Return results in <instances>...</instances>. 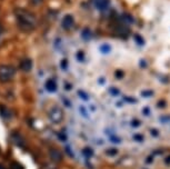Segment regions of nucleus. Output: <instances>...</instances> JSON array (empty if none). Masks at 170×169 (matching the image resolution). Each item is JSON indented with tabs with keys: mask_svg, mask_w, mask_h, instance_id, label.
<instances>
[{
	"mask_svg": "<svg viewBox=\"0 0 170 169\" xmlns=\"http://www.w3.org/2000/svg\"><path fill=\"white\" fill-rule=\"evenodd\" d=\"M15 16L17 19V24L19 29L25 32H30L34 30L38 24V20L36 16L27 9L24 8H16L15 9Z\"/></svg>",
	"mask_w": 170,
	"mask_h": 169,
	"instance_id": "nucleus-1",
	"label": "nucleus"
},
{
	"mask_svg": "<svg viewBox=\"0 0 170 169\" xmlns=\"http://www.w3.org/2000/svg\"><path fill=\"white\" fill-rule=\"evenodd\" d=\"M16 70L11 66H0V81L7 83L15 77Z\"/></svg>",
	"mask_w": 170,
	"mask_h": 169,
	"instance_id": "nucleus-2",
	"label": "nucleus"
},
{
	"mask_svg": "<svg viewBox=\"0 0 170 169\" xmlns=\"http://www.w3.org/2000/svg\"><path fill=\"white\" fill-rule=\"evenodd\" d=\"M64 117H65V114H64V110H62L60 107H54L51 108L50 111H49V119H50L54 124H59L64 120Z\"/></svg>",
	"mask_w": 170,
	"mask_h": 169,
	"instance_id": "nucleus-3",
	"label": "nucleus"
},
{
	"mask_svg": "<svg viewBox=\"0 0 170 169\" xmlns=\"http://www.w3.org/2000/svg\"><path fill=\"white\" fill-rule=\"evenodd\" d=\"M10 138H11V141H12V144H14V145L18 146V147H20V148H22V147L25 146L24 137H22V136H21L19 132H17V131L11 132Z\"/></svg>",
	"mask_w": 170,
	"mask_h": 169,
	"instance_id": "nucleus-4",
	"label": "nucleus"
},
{
	"mask_svg": "<svg viewBox=\"0 0 170 169\" xmlns=\"http://www.w3.org/2000/svg\"><path fill=\"white\" fill-rule=\"evenodd\" d=\"M74 24H75V20H74V17H72L71 15H66L64 19L61 21V26L64 29L66 30H69V29H71L74 27Z\"/></svg>",
	"mask_w": 170,
	"mask_h": 169,
	"instance_id": "nucleus-5",
	"label": "nucleus"
},
{
	"mask_svg": "<svg viewBox=\"0 0 170 169\" xmlns=\"http://www.w3.org/2000/svg\"><path fill=\"white\" fill-rule=\"evenodd\" d=\"M92 4L98 10H106L110 5V0H92Z\"/></svg>",
	"mask_w": 170,
	"mask_h": 169,
	"instance_id": "nucleus-6",
	"label": "nucleus"
},
{
	"mask_svg": "<svg viewBox=\"0 0 170 169\" xmlns=\"http://www.w3.org/2000/svg\"><path fill=\"white\" fill-rule=\"evenodd\" d=\"M20 69L28 73V71H30L32 69V60L29 58H25L21 60L20 62Z\"/></svg>",
	"mask_w": 170,
	"mask_h": 169,
	"instance_id": "nucleus-7",
	"label": "nucleus"
},
{
	"mask_svg": "<svg viewBox=\"0 0 170 169\" xmlns=\"http://www.w3.org/2000/svg\"><path fill=\"white\" fill-rule=\"evenodd\" d=\"M49 156H50L51 160H54V162H59L62 160V154L57 149H50Z\"/></svg>",
	"mask_w": 170,
	"mask_h": 169,
	"instance_id": "nucleus-8",
	"label": "nucleus"
},
{
	"mask_svg": "<svg viewBox=\"0 0 170 169\" xmlns=\"http://www.w3.org/2000/svg\"><path fill=\"white\" fill-rule=\"evenodd\" d=\"M0 115H1V117L4 118V119H10L11 116H12V112L6 106L0 105Z\"/></svg>",
	"mask_w": 170,
	"mask_h": 169,
	"instance_id": "nucleus-9",
	"label": "nucleus"
},
{
	"mask_svg": "<svg viewBox=\"0 0 170 169\" xmlns=\"http://www.w3.org/2000/svg\"><path fill=\"white\" fill-rule=\"evenodd\" d=\"M133 22V18L132 16H130V15L128 14H123L121 17H120V24H132Z\"/></svg>",
	"mask_w": 170,
	"mask_h": 169,
	"instance_id": "nucleus-10",
	"label": "nucleus"
},
{
	"mask_svg": "<svg viewBox=\"0 0 170 169\" xmlns=\"http://www.w3.org/2000/svg\"><path fill=\"white\" fill-rule=\"evenodd\" d=\"M46 89L49 91V93H54L57 90V83H54V80L49 79L46 83Z\"/></svg>",
	"mask_w": 170,
	"mask_h": 169,
	"instance_id": "nucleus-11",
	"label": "nucleus"
},
{
	"mask_svg": "<svg viewBox=\"0 0 170 169\" xmlns=\"http://www.w3.org/2000/svg\"><path fill=\"white\" fill-rule=\"evenodd\" d=\"M100 51L103 52V54H109L111 51V46L108 45V44H103V45L100 46Z\"/></svg>",
	"mask_w": 170,
	"mask_h": 169,
	"instance_id": "nucleus-12",
	"label": "nucleus"
},
{
	"mask_svg": "<svg viewBox=\"0 0 170 169\" xmlns=\"http://www.w3.org/2000/svg\"><path fill=\"white\" fill-rule=\"evenodd\" d=\"M82 154L87 157V158H90V157H92L93 156V150H92L91 148H89V147H87V148H85L83 150H82Z\"/></svg>",
	"mask_w": 170,
	"mask_h": 169,
	"instance_id": "nucleus-13",
	"label": "nucleus"
},
{
	"mask_svg": "<svg viewBox=\"0 0 170 169\" xmlns=\"http://www.w3.org/2000/svg\"><path fill=\"white\" fill-rule=\"evenodd\" d=\"M90 37H91V32H90L88 29H85L83 32H82V38L86 39V40H89Z\"/></svg>",
	"mask_w": 170,
	"mask_h": 169,
	"instance_id": "nucleus-14",
	"label": "nucleus"
},
{
	"mask_svg": "<svg viewBox=\"0 0 170 169\" xmlns=\"http://www.w3.org/2000/svg\"><path fill=\"white\" fill-rule=\"evenodd\" d=\"M78 96L80 97L82 100H89V96L87 95V93H83V91H81V90L78 93Z\"/></svg>",
	"mask_w": 170,
	"mask_h": 169,
	"instance_id": "nucleus-15",
	"label": "nucleus"
},
{
	"mask_svg": "<svg viewBox=\"0 0 170 169\" xmlns=\"http://www.w3.org/2000/svg\"><path fill=\"white\" fill-rule=\"evenodd\" d=\"M11 169H24V167H22V165H20L19 162H11Z\"/></svg>",
	"mask_w": 170,
	"mask_h": 169,
	"instance_id": "nucleus-16",
	"label": "nucleus"
},
{
	"mask_svg": "<svg viewBox=\"0 0 170 169\" xmlns=\"http://www.w3.org/2000/svg\"><path fill=\"white\" fill-rule=\"evenodd\" d=\"M117 152H118V150H117V149H108V150H107V151H106V154H107V155L108 156H113V155H116Z\"/></svg>",
	"mask_w": 170,
	"mask_h": 169,
	"instance_id": "nucleus-17",
	"label": "nucleus"
},
{
	"mask_svg": "<svg viewBox=\"0 0 170 169\" xmlns=\"http://www.w3.org/2000/svg\"><path fill=\"white\" fill-rule=\"evenodd\" d=\"M140 125H141V122H140L138 119H133L132 121H131V126H132L133 128H137V127H139Z\"/></svg>",
	"mask_w": 170,
	"mask_h": 169,
	"instance_id": "nucleus-18",
	"label": "nucleus"
},
{
	"mask_svg": "<svg viewBox=\"0 0 170 169\" xmlns=\"http://www.w3.org/2000/svg\"><path fill=\"white\" fill-rule=\"evenodd\" d=\"M80 114L85 118H89V115H88V112H87V110L85 109V107H80Z\"/></svg>",
	"mask_w": 170,
	"mask_h": 169,
	"instance_id": "nucleus-19",
	"label": "nucleus"
},
{
	"mask_svg": "<svg viewBox=\"0 0 170 169\" xmlns=\"http://www.w3.org/2000/svg\"><path fill=\"white\" fill-rule=\"evenodd\" d=\"M133 138H135L136 141H142L143 140L142 135H135V136H133Z\"/></svg>",
	"mask_w": 170,
	"mask_h": 169,
	"instance_id": "nucleus-20",
	"label": "nucleus"
},
{
	"mask_svg": "<svg viewBox=\"0 0 170 169\" xmlns=\"http://www.w3.org/2000/svg\"><path fill=\"white\" fill-rule=\"evenodd\" d=\"M110 141H112V142H117V144H119V142H121V139H118V137H115V136H111V137H110Z\"/></svg>",
	"mask_w": 170,
	"mask_h": 169,
	"instance_id": "nucleus-21",
	"label": "nucleus"
},
{
	"mask_svg": "<svg viewBox=\"0 0 170 169\" xmlns=\"http://www.w3.org/2000/svg\"><path fill=\"white\" fill-rule=\"evenodd\" d=\"M44 0H30V2L34 6H39V5H41V2H42Z\"/></svg>",
	"mask_w": 170,
	"mask_h": 169,
	"instance_id": "nucleus-22",
	"label": "nucleus"
},
{
	"mask_svg": "<svg viewBox=\"0 0 170 169\" xmlns=\"http://www.w3.org/2000/svg\"><path fill=\"white\" fill-rule=\"evenodd\" d=\"M76 57H77V59H78L79 61H82L83 60V54H82L81 51H79L77 55H76Z\"/></svg>",
	"mask_w": 170,
	"mask_h": 169,
	"instance_id": "nucleus-23",
	"label": "nucleus"
},
{
	"mask_svg": "<svg viewBox=\"0 0 170 169\" xmlns=\"http://www.w3.org/2000/svg\"><path fill=\"white\" fill-rule=\"evenodd\" d=\"M110 93H111V95H113V96H117V95L119 93V90L116 89V88H110Z\"/></svg>",
	"mask_w": 170,
	"mask_h": 169,
	"instance_id": "nucleus-24",
	"label": "nucleus"
},
{
	"mask_svg": "<svg viewBox=\"0 0 170 169\" xmlns=\"http://www.w3.org/2000/svg\"><path fill=\"white\" fill-rule=\"evenodd\" d=\"M136 39H137V42H138V44H140V45H143V40H142V38H141L140 36L137 35L136 36Z\"/></svg>",
	"mask_w": 170,
	"mask_h": 169,
	"instance_id": "nucleus-25",
	"label": "nucleus"
},
{
	"mask_svg": "<svg viewBox=\"0 0 170 169\" xmlns=\"http://www.w3.org/2000/svg\"><path fill=\"white\" fill-rule=\"evenodd\" d=\"M150 132H151V135H152L153 137H157V136H158V135H159V132H158V131L156 130V129H151V130H150Z\"/></svg>",
	"mask_w": 170,
	"mask_h": 169,
	"instance_id": "nucleus-26",
	"label": "nucleus"
},
{
	"mask_svg": "<svg viewBox=\"0 0 170 169\" xmlns=\"http://www.w3.org/2000/svg\"><path fill=\"white\" fill-rule=\"evenodd\" d=\"M142 96H143V97L152 96V91H143V93H142Z\"/></svg>",
	"mask_w": 170,
	"mask_h": 169,
	"instance_id": "nucleus-27",
	"label": "nucleus"
},
{
	"mask_svg": "<svg viewBox=\"0 0 170 169\" xmlns=\"http://www.w3.org/2000/svg\"><path fill=\"white\" fill-rule=\"evenodd\" d=\"M143 115H150V109L149 108H145V109H143Z\"/></svg>",
	"mask_w": 170,
	"mask_h": 169,
	"instance_id": "nucleus-28",
	"label": "nucleus"
},
{
	"mask_svg": "<svg viewBox=\"0 0 170 169\" xmlns=\"http://www.w3.org/2000/svg\"><path fill=\"white\" fill-rule=\"evenodd\" d=\"M4 27H2V26H1V24H0V39H1V36L4 35ZM0 41H1V40H0Z\"/></svg>",
	"mask_w": 170,
	"mask_h": 169,
	"instance_id": "nucleus-29",
	"label": "nucleus"
},
{
	"mask_svg": "<svg viewBox=\"0 0 170 169\" xmlns=\"http://www.w3.org/2000/svg\"><path fill=\"white\" fill-rule=\"evenodd\" d=\"M44 169H57V168H56V167H54V166L47 165L46 167H44Z\"/></svg>",
	"mask_w": 170,
	"mask_h": 169,
	"instance_id": "nucleus-30",
	"label": "nucleus"
},
{
	"mask_svg": "<svg viewBox=\"0 0 170 169\" xmlns=\"http://www.w3.org/2000/svg\"><path fill=\"white\" fill-rule=\"evenodd\" d=\"M117 78H118V79H120V78H123V73H120V71H118V73H117Z\"/></svg>",
	"mask_w": 170,
	"mask_h": 169,
	"instance_id": "nucleus-31",
	"label": "nucleus"
},
{
	"mask_svg": "<svg viewBox=\"0 0 170 169\" xmlns=\"http://www.w3.org/2000/svg\"><path fill=\"white\" fill-rule=\"evenodd\" d=\"M66 89H71V85H70V83H67V86H66Z\"/></svg>",
	"mask_w": 170,
	"mask_h": 169,
	"instance_id": "nucleus-32",
	"label": "nucleus"
},
{
	"mask_svg": "<svg viewBox=\"0 0 170 169\" xmlns=\"http://www.w3.org/2000/svg\"><path fill=\"white\" fill-rule=\"evenodd\" d=\"M0 169H5V168H4V167H2L1 165H0Z\"/></svg>",
	"mask_w": 170,
	"mask_h": 169,
	"instance_id": "nucleus-33",
	"label": "nucleus"
}]
</instances>
